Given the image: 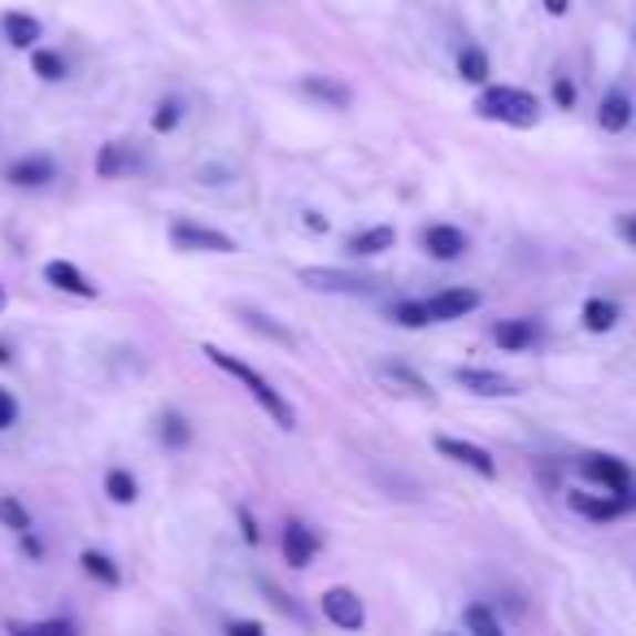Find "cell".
I'll return each mask as SVG.
<instances>
[{
	"label": "cell",
	"mask_w": 636,
	"mask_h": 636,
	"mask_svg": "<svg viewBox=\"0 0 636 636\" xmlns=\"http://www.w3.org/2000/svg\"><path fill=\"white\" fill-rule=\"evenodd\" d=\"M44 280L53 283L58 292H71V296H83V301H92V296L101 292V288L87 280L79 267H71V262H49V267H44Z\"/></svg>",
	"instance_id": "14"
},
{
	"label": "cell",
	"mask_w": 636,
	"mask_h": 636,
	"mask_svg": "<svg viewBox=\"0 0 636 636\" xmlns=\"http://www.w3.org/2000/svg\"><path fill=\"white\" fill-rule=\"evenodd\" d=\"M301 227H305V231H314V236H323V231H327V218H323L319 210H305Z\"/></svg>",
	"instance_id": "37"
},
{
	"label": "cell",
	"mask_w": 636,
	"mask_h": 636,
	"mask_svg": "<svg viewBox=\"0 0 636 636\" xmlns=\"http://www.w3.org/2000/svg\"><path fill=\"white\" fill-rule=\"evenodd\" d=\"M79 563H83V571H87L92 580H101L105 588H118V584H123V571L114 566L110 554H101V550H83V554H79Z\"/></svg>",
	"instance_id": "21"
},
{
	"label": "cell",
	"mask_w": 636,
	"mask_h": 636,
	"mask_svg": "<svg viewBox=\"0 0 636 636\" xmlns=\"http://www.w3.org/2000/svg\"><path fill=\"white\" fill-rule=\"evenodd\" d=\"M283 563L288 566H310V559H314V550H319V541H314V532L305 528V523H288L283 528Z\"/></svg>",
	"instance_id": "15"
},
{
	"label": "cell",
	"mask_w": 636,
	"mask_h": 636,
	"mask_svg": "<svg viewBox=\"0 0 636 636\" xmlns=\"http://www.w3.org/2000/svg\"><path fill=\"white\" fill-rule=\"evenodd\" d=\"M545 9H550L554 18H563L566 9H571V0H545Z\"/></svg>",
	"instance_id": "41"
},
{
	"label": "cell",
	"mask_w": 636,
	"mask_h": 636,
	"mask_svg": "<svg viewBox=\"0 0 636 636\" xmlns=\"http://www.w3.org/2000/svg\"><path fill=\"white\" fill-rule=\"evenodd\" d=\"M161 440H166L170 449H184V445L192 440V427L184 424L179 415H166V419H161Z\"/></svg>",
	"instance_id": "32"
},
{
	"label": "cell",
	"mask_w": 636,
	"mask_h": 636,
	"mask_svg": "<svg viewBox=\"0 0 636 636\" xmlns=\"http://www.w3.org/2000/svg\"><path fill=\"white\" fill-rule=\"evenodd\" d=\"M40 628H44V636H74V628L66 619H53V624H40Z\"/></svg>",
	"instance_id": "40"
},
{
	"label": "cell",
	"mask_w": 636,
	"mask_h": 636,
	"mask_svg": "<svg viewBox=\"0 0 636 636\" xmlns=\"http://www.w3.org/2000/svg\"><path fill=\"white\" fill-rule=\"evenodd\" d=\"M201 354L210 357L218 371H227V375H231V379H236V384H240V388H244V393H249V397H253V402H258V406H262V410L283 427V431H292V427H296V410L288 406V397H283L267 375H258L249 362H240V357L227 354V350H218V345H206Z\"/></svg>",
	"instance_id": "1"
},
{
	"label": "cell",
	"mask_w": 636,
	"mask_h": 636,
	"mask_svg": "<svg viewBox=\"0 0 636 636\" xmlns=\"http://www.w3.org/2000/svg\"><path fill=\"white\" fill-rule=\"evenodd\" d=\"M615 227H619V236H624V240H628V244L636 249V213H624Z\"/></svg>",
	"instance_id": "39"
},
{
	"label": "cell",
	"mask_w": 636,
	"mask_h": 636,
	"mask_svg": "<svg viewBox=\"0 0 636 636\" xmlns=\"http://www.w3.org/2000/svg\"><path fill=\"white\" fill-rule=\"evenodd\" d=\"M13 424H18V402L9 388H0V431H9Z\"/></svg>",
	"instance_id": "33"
},
{
	"label": "cell",
	"mask_w": 636,
	"mask_h": 636,
	"mask_svg": "<svg viewBox=\"0 0 636 636\" xmlns=\"http://www.w3.org/2000/svg\"><path fill=\"white\" fill-rule=\"evenodd\" d=\"M18 541H22V554H27L31 563H40V559H44V545H40V536H35V532H22Z\"/></svg>",
	"instance_id": "35"
},
{
	"label": "cell",
	"mask_w": 636,
	"mask_h": 636,
	"mask_svg": "<svg viewBox=\"0 0 636 636\" xmlns=\"http://www.w3.org/2000/svg\"><path fill=\"white\" fill-rule=\"evenodd\" d=\"M467 628H471V636H501V624L493 619L489 606H467Z\"/></svg>",
	"instance_id": "31"
},
{
	"label": "cell",
	"mask_w": 636,
	"mask_h": 636,
	"mask_svg": "<svg viewBox=\"0 0 636 636\" xmlns=\"http://www.w3.org/2000/svg\"><path fill=\"white\" fill-rule=\"evenodd\" d=\"M471 310H480V292L476 288H445V292L427 296L431 323H453V319H467Z\"/></svg>",
	"instance_id": "6"
},
{
	"label": "cell",
	"mask_w": 636,
	"mask_h": 636,
	"mask_svg": "<svg viewBox=\"0 0 636 636\" xmlns=\"http://www.w3.org/2000/svg\"><path fill=\"white\" fill-rule=\"evenodd\" d=\"M393 319H397L402 327H427V323H431L427 301H397V305H393Z\"/></svg>",
	"instance_id": "30"
},
{
	"label": "cell",
	"mask_w": 636,
	"mask_h": 636,
	"mask_svg": "<svg viewBox=\"0 0 636 636\" xmlns=\"http://www.w3.org/2000/svg\"><path fill=\"white\" fill-rule=\"evenodd\" d=\"M624 501H628V505H636V489H628V493H624Z\"/></svg>",
	"instance_id": "43"
},
{
	"label": "cell",
	"mask_w": 636,
	"mask_h": 636,
	"mask_svg": "<svg viewBox=\"0 0 636 636\" xmlns=\"http://www.w3.org/2000/svg\"><path fill=\"white\" fill-rule=\"evenodd\" d=\"M105 493L114 505H136V497H140V484H136V476L132 471H123V467H114L110 476H105Z\"/></svg>",
	"instance_id": "23"
},
{
	"label": "cell",
	"mask_w": 636,
	"mask_h": 636,
	"mask_svg": "<svg viewBox=\"0 0 636 636\" xmlns=\"http://www.w3.org/2000/svg\"><path fill=\"white\" fill-rule=\"evenodd\" d=\"M424 249L436 262H458L467 253V231L453 227V222H431L424 231Z\"/></svg>",
	"instance_id": "11"
},
{
	"label": "cell",
	"mask_w": 636,
	"mask_h": 636,
	"mask_svg": "<svg viewBox=\"0 0 636 636\" xmlns=\"http://www.w3.org/2000/svg\"><path fill=\"white\" fill-rule=\"evenodd\" d=\"M170 244L188 249V253H236V240L227 231L206 227V222H192V218H175L170 222Z\"/></svg>",
	"instance_id": "3"
},
{
	"label": "cell",
	"mask_w": 636,
	"mask_h": 636,
	"mask_svg": "<svg viewBox=\"0 0 636 636\" xmlns=\"http://www.w3.org/2000/svg\"><path fill=\"white\" fill-rule=\"evenodd\" d=\"M244 323L253 327V332H262L267 341H280V345H292V332L283 327V323H271L267 314H258V310H244Z\"/></svg>",
	"instance_id": "29"
},
{
	"label": "cell",
	"mask_w": 636,
	"mask_h": 636,
	"mask_svg": "<svg viewBox=\"0 0 636 636\" xmlns=\"http://www.w3.org/2000/svg\"><path fill=\"white\" fill-rule=\"evenodd\" d=\"M393 240H397V231H393L388 222H375V227L350 236V253H354V258H375V253H388Z\"/></svg>",
	"instance_id": "18"
},
{
	"label": "cell",
	"mask_w": 636,
	"mask_h": 636,
	"mask_svg": "<svg viewBox=\"0 0 636 636\" xmlns=\"http://www.w3.org/2000/svg\"><path fill=\"white\" fill-rule=\"evenodd\" d=\"M597 123H602L606 132H624V127L633 123V101H628L624 92H611V96L602 101V114H597Z\"/></svg>",
	"instance_id": "22"
},
{
	"label": "cell",
	"mask_w": 636,
	"mask_h": 636,
	"mask_svg": "<svg viewBox=\"0 0 636 636\" xmlns=\"http://www.w3.org/2000/svg\"><path fill=\"white\" fill-rule=\"evenodd\" d=\"M4 179H9L13 188H44V184L58 179V161H53L49 153H31V157H18V161L4 170Z\"/></svg>",
	"instance_id": "10"
},
{
	"label": "cell",
	"mask_w": 636,
	"mask_h": 636,
	"mask_svg": "<svg viewBox=\"0 0 636 636\" xmlns=\"http://www.w3.org/2000/svg\"><path fill=\"white\" fill-rule=\"evenodd\" d=\"M301 92H305V96H314V101H323L327 110H345V105L354 101V92H350L345 83L327 79V74H310V79H301Z\"/></svg>",
	"instance_id": "17"
},
{
	"label": "cell",
	"mask_w": 636,
	"mask_h": 636,
	"mask_svg": "<svg viewBox=\"0 0 636 636\" xmlns=\"http://www.w3.org/2000/svg\"><path fill=\"white\" fill-rule=\"evenodd\" d=\"M0 310H4V288H0Z\"/></svg>",
	"instance_id": "45"
},
{
	"label": "cell",
	"mask_w": 636,
	"mask_h": 636,
	"mask_svg": "<svg viewBox=\"0 0 636 636\" xmlns=\"http://www.w3.org/2000/svg\"><path fill=\"white\" fill-rule=\"evenodd\" d=\"M536 323L532 319H501L493 327V341L505 350V354H523V350H532L536 345Z\"/></svg>",
	"instance_id": "13"
},
{
	"label": "cell",
	"mask_w": 636,
	"mask_h": 636,
	"mask_svg": "<svg viewBox=\"0 0 636 636\" xmlns=\"http://www.w3.org/2000/svg\"><path fill=\"white\" fill-rule=\"evenodd\" d=\"M323 615L336 628H345V633H357L366 624V606H362V597H357L354 588H327L323 593Z\"/></svg>",
	"instance_id": "7"
},
{
	"label": "cell",
	"mask_w": 636,
	"mask_h": 636,
	"mask_svg": "<svg viewBox=\"0 0 636 636\" xmlns=\"http://www.w3.org/2000/svg\"><path fill=\"white\" fill-rule=\"evenodd\" d=\"M227 636H267V628H262L258 619H236V624L227 628Z\"/></svg>",
	"instance_id": "36"
},
{
	"label": "cell",
	"mask_w": 636,
	"mask_h": 636,
	"mask_svg": "<svg viewBox=\"0 0 636 636\" xmlns=\"http://www.w3.org/2000/svg\"><path fill=\"white\" fill-rule=\"evenodd\" d=\"M476 114L489 118V123H505V127H536L541 105H536L532 92L501 83V87H484V92L476 96Z\"/></svg>",
	"instance_id": "2"
},
{
	"label": "cell",
	"mask_w": 636,
	"mask_h": 636,
	"mask_svg": "<svg viewBox=\"0 0 636 636\" xmlns=\"http://www.w3.org/2000/svg\"><path fill=\"white\" fill-rule=\"evenodd\" d=\"M0 31H4V40L13 44V49H40V22L31 18V13H18V9H9L4 18H0Z\"/></svg>",
	"instance_id": "16"
},
{
	"label": "cell",
	"mask_w": 636,
	"mask_h": 636,
	"mask_svg": "<svg viewBox=\"0 0 636 636\" xmlns=\"http://www.w3.org/2000/svg\"><path fill=\"white\" fill-rule=\"evenodd\" d=\"M127 170H132V148L123 140L105 144V148L96 153V175H101V179H123Z\"/></svg>",
	"instance_id": "19"
},
{
	"label": "cell",
	"mask_w": 636,
	"mask_h": 636,
	"mask_svg": "<svg viewBox=\"0 0 636 636\" xmlns=\"http://www.w3.org/2000/svg\"><path fill=\"white\" fill-rule=\"evenodd\" d=\"M240 528H244V541H249V545H258V541H262V532L253 528V514H249V510H240Z\"/></svg>",
	"instance_id": "38"
},
{
	"label": "cell",
	"mask_w": 636,
	"mask_h": 636,
	"mask_svg": "<svg viewBox=\"0 0 636 636\" xmlns=\"http://www.w3.org/2000/svg\"><path fill=\"white\" fill-rule=\"evenodd\" d=\"M301 283L314 292H345V296H371L379 292L375 275H354V271H336V267H305Z\"/></svg>",
	"instance_id": "4"
},
{
	"label": "cell",
	"mask_w": 636,
	"mask_h": 636,
	"mask_svg": "<svg viewBox=\"0 0 636 636\" xmlns=\"http://www.w3.org/2000/svg\"><path fill=\"white\" fill-rule=\"evenodd\" d=\"M31 66H35L40 79H49V83L66 79V58H62V53H53V49H31Z\"/></svg>",
	"instance_id": "26"
},
{
	"label": "cell",
	"mask_w": 636,
	"mask_h": 636,
	"mask_svg": "<svg viewBox=\"0 0 636 636\" xmlns=\"http://www.w3.org/2000/svg\"><path fill=\"white\" fill-rule=\"evenodd\" d=\"M379 375H384V379H397L406 393H415V397H424V402H436V393L427 388V379L415 371V366H406V362H384Z\"/></svg>",
	"instance_id": "20"
},
{
	"label": "cell",
	"mask_w": 636,
	"mask_h": 636,
	"mask_svg": "<svg viewBox=\"0 0 636 636\" xmlns=\"http://www.w3.org/2000/svg\"><path fill=\"white\" fill-rule=\"evenodd\" d=\"M431 445H436V453H440V458H449V462H458V467H467V471H476V476H484V480H493L497 476L493 453H489V449H480V445H471V440L436 436Z\"/></svg>",
	"instance_id": "5"
},
{
	"label": "cell",
	"mask_w": 636,
	"mask_h": 636,
	"mask_svg": "<svg viewBox=\"0 0 636 636\" xmlns=\"http://www.w3.org/2000/svg\"><path fill=\"white\" fill-rule=\"evenodd\" d=\"M179 118H184V105L166 96V101H157V110H153V132H157V136H166V132H175V127H179Z\"/></svg>",
	"instance_id": "28"
},
{
	"label": "cell",
	"mask_w": 636,
	"mask_h": 636,
	"mask_svg": "<svg viewBox=\"0 0 636 636\" xmlns=\"http://www.w3.org/2000/svg\"><path fill=\"white\" fill-rule=\"evenodd\" d=\"M458 74H462L467 83H489V53L476 49V44H467V49L458 53Z\"/></svg>",
	"instance_id": "24"
},
{
	"label": "cell",
	"mask_w": 636,
	"mask_h": 636,
	"mask_svg": "<svg viewBox=\"0 0 636 636\" xmlns=\"http://www.w3.org/2000/svg\"><path fill=\"white\" fill-rule=\"evenodd\" d=\"M571 510L575 514H584V519H593V523H611V519H619L624 510H628V501L615 493H571Z\"/></svg>",
	"instance_id": "12"
},
{
	"label": "cell",
	"mask_w": 636,
	"mask_h": 636,
	"mask_svg": "<svg viewBox=\"0 0 636 636\" xmlns=\"http://www.w3.org/2000/svg\"><path fill=\"white\" fill-rule=\"evenodd\" d=\"M0 523L9 528V532H31V514H27V505L18 501V497H0Z\"/></svg>",
	"instance_id": "27"
},
{
	"label": "cell",
	"mask_w": 636,
	"mask_h": 636,
	"mask_svg": "<svg viewBox=\"0 0 636 636\" xmlns=\"http://www.w3.org/2000/svg\"><path fill=\"white\" fill-rule=\"evenodd\" d=\"M584 476L615 497H624L633 489V471H628L619 458H606V453H588V458H584Z\"/></svg>",
	"instance_id": "8"
},
{
	"label": "cell",
	"mask_w": 636,
	"mask_h": 636,
	"mask_svg": "<svg viewBox=\"0 0 636 636\" xmlns=\"http://www.w3.org/2000/svg\"><path fill=\"white\" fill-rule=\"evenodd\" d=\"M615 323H619V310H615L611 301H602V296L584 301V327H588V332H611Z\"/></svg>",
	"instance_id": "25"
},
{
	"label": "cell",
	"mask_w": 636,
	"mask_h": 636,
	"mask_svg": "<svg viewBox=\"0 0 636 636\" xmlns=\"http://www.w3.org/2000/svg\"><path fill=\"white\" fill-rule=\"evenodd\" d=\"M554 101H559V110H571V105H575V83H571V79H554Z\"/></svg>",
	"instance_id": "34"
},
{
	"label": "cell",
	"mask_w": 636,
	"mask_h": 636,
	"mask_svg": "<svg viewBox=\"0 0 636 636\" xmlns=\"http://www.w3.org/2000/svg\"><path fill=\"white\" fill-rule=\"evenodd\" d=\"M9 636H44V628H22V624H9Z\"/></svg>",
	"instance_id": "42"
},
{
	"label": "cell",
	"mask_w": 636,
	"mask_h": 636,
	"mask_svg": "<svg viewBox=\"0 0 636 636\" xmlns=\"http://www.w3.org/2000/svg\"><path fill=\"white\" fill-rule=\"evenodd\" d=\"M9 357H13L9 354V345H0V362H9Z\"/></svg>",
	"instance_id": "44"
},
{
	"label": "cell",
	"mask_w": 636,
	"mask_h": 636,
	"mask_svg": "<svg viewBox=\"0 0 636 636\" xmlns=\"http://www.w3.org/2000/svg\"><path fill=\"white\" fill-rule=\"evenodd\" d=\"M453 384L476 393V397H514V379H505L501 371H480V366H458L453 371Z\"/></svg>",
	"instance_id": "9"
}]
</instances>
